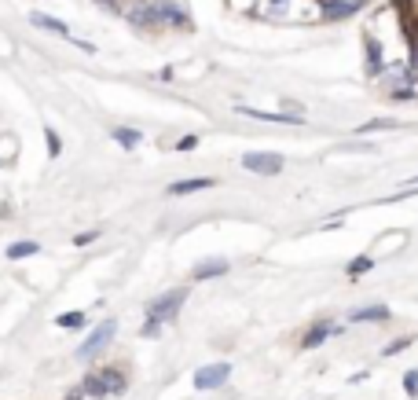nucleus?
Instances as JSON below:
<instances>
[{
	"label": "nucleus",
	"instance_id": "39448f33",
	"mask_svg": "<svg viewBox=\"0 0 418 400\" xmlns=\"http://www.w3.org/2000/svg\"><path fill=\"white\" fill-rule=\"evenodd\" d=\"M228 257H206V261H198L195 268H191V279H217V276H228Z\"/></svg>",
	"mask_w": 418,
	"mask_h": 400
},
{
	"label": "nucleus",
	"instance_id": "5701e85b",
	"mask_svg": "<svg viewBox=\"0 0 418 400\" xmlns=\"http://www.w3.org/2000/svg\"><path fill=\"white\" fill-rule=\"evenodd\" d=\"M404 393L407 397H418V371H407L404 375Z\"/></svg>",
	"mask_w": 418,
	"mask_h": 400
},
{
	"label": "nucleus",
	"instance_id": "2eb2a0df",
	"mask_svg": "<svg viewBox=\"0 0 418 400\" xmlns=\"http://www.w3.org/2000/svg\"><path fill=\"white\" fill-rule=\"evenodd\" d=\"M81 393H84V397H92V400H103V397H106V386H103L100 371H89V375H84V382H81Z\"/></svg>",
	"mask_w": 418,
	"mask_h": 400
},
{
	"label": "nucleus",
	"instance_id": "f8f14e48",
	"mask_svg": "<svg viewBox=\"0 0 418 400\" xmlns=\"http://www.w3.org/2000/svg\"><path fill=\"white\" fill-rule=\"evenodd\" d=\"M206 187H213L209 176H187V180H176L169 184V195L180 198V195H195V191H206Z\"/></svg>",
	"mask_w": 418,
	"mask_h": 400
},
{
	"label": "nucleus",
	"instance_id": "6ab92c4d",
	"mask_svg": "<svg viewBox=\"0 0 418 400\" xmlns=\"http://www.w3.org/2000/svg\"><path fill=\"white\" fill-rule=\"evenodd\" d=\"M371 268H374V261L360 254V257H352V261H349V268H345V272H349V276H352V279H360V276H363V272H371Z\"/></svg>",
	"mask_w": 418,
	"mask_h": 400
},
{
	"label": "nucleus",
	"instance_id": "7ed1b4c3",
	"mask_svg": "<svg viewBox=\"0 0 418 400\" xmlns=\"http://www.w3.org/2000/svg\"><path fill=\"white\" fill-rule=\"evenodd\" d=\"M242 169L246 173H257V176H279V173H283V154L250 151V154H242Z\"/></svg>",
	"mask_w": 418,
	"mask_h": 400
},
{
	"label": "nucleus",
	"instance_id": "a211bd4d",
	"mask_svg": "<svg viewBox=\"0 0 418 400\" xmlns=\"http://www.w3.org/2000/svg\"><path fill=\"white\" fill-rule=\"evenodd\" d=\"M385 129H396V121L393 118H374V121H363L360 125V136H371V132H385Z\"/></svg>",
	"mask_w": 418,
	"mask_h": 400
},
{
	"label": "nucleus",
	"instance_id": "9b49d317",
	"mask_svg": "<svg viewBox=\"0 0 418 400\" xmlns=\"http://www.w3.org/2000/svg\"><path fill=\"white\" fill-rule=\"evenodd\" d=\"M30 23H34L37 30H48V34L62 37V40H70V37H73V34H70V26L62 23V19H51V15H40V12H34V15H30Z\"/></svg>",
	"mask_w": 418,
	"mask_h": 400
},
{
	"label": "nucleus",
	"instance_id": "ddd939ff",
	"mask_svg": "<svg viewBox=\"0 0 418 400\" xmlns=\"http://www.w3.org/2000/svg\"><path fill=\"white\" fill-rule=\"evenodd\" d=\"M349 320L352 323H382V320H389V309L385 305H363V309L349 312Z\"/></svg>",
	"mask_w": 418,
	"mask_h": 400
},
{
	"label": "nucleus",
	"instance_id": "6e6552de",
	"mask_svg": "<svg viewBox=\"0 0 418 400\" xmlns=\"http://www.w3.org/2000/svg\"><path fill=\"white\" fill-rule=\"evenodd\" d=\"M363 51H367V78H382L385 73V59H382V45L378 37H363Z\"/></svg>",
	"mask_w": 418,
	"mask_h": 400
},
{
	"label": "nucleus",
	"instance_id": "aec40b11",
	"mask_svg": "<svg viewBox=\"0 0 418 400\" xmlns=\"http://www.w3.org/2000/svg\"><path fill=\"white\" fill-rule=\"evenodd\" d=\"M45 143H48V154H51V158H59V154H62V140H59V132H56V129H45Z\"/></svg>",
	"mask_w": 418,
	"mask_h": 400
},
{
	"label": "nucleus",
	"instance_id": "cd10ccee",
	"mask_svg": "<svg viewBox=\"0 0 418 400\" xmlns=\"http://www.w3.org/2000/svg\"><path fill=\"white\" fill-rule=\"evenodd\" d=\"M81 397H84V393H81V389H73V393H70L67 400H81Z\"/></svg>",
	"mask_w": 418,
	"mask_h": 400
},
{
	"label": "nucleus",
	"instance_id": "b1692460",
	"mask_svg": "<svg viewBox=\"0 0 418 400\" xmlns=\"http://www.w3.org/2000/svg\"><path fill=\"white\" fill-rule=\"evenodd\" d=\"M407 345H411V338H400V342H389V345H385V349H382V356H396V353H404V349H407Z\"/></svg>",
	"mask_w": 418,
	"mask_h": 400
},
{
	"label": "nucleus",
	"instance_id": "1a4fd4ad",
	"mask_svg": "<svg viewBox=\"0 0 418 400\" xmlns=\"http://www.w3.org/2000/svg\"><path fill=\"white\" fill-rule=\"evenodd\" d=\"M330 334H341L338 323H316V327H308L301 334V349H316V345H323Z\"/></svg>",
	"mask_w": 418,
	"mask_h": 400
},
{
	"label": "nucleus",
	"instance_id": "423d86ee",
	"mask_svg": "<svg viewBox=\"0 0 418 400\" xmlns=\"http://www.w3.org/2000/svg\"><path fill=\"white\" fill-rule=\"evenodd\" d=\"M239 114H246V118H257V121H275V125H301L305 118L301 114H279V110H253V107H235Z\"/></svg>",
	"mask_w": 418,
	"mask_h": 400
},
{
	"label": "nucleus",
	"instance_id": "f3484780",
	"mask_svg": "<svg viewBox=\"0 0 418 400\" xmlns=\"http://www.w3.org/2000/svg\"><path fill=\"white\" fill-rule=\"evenodd\" d=\"M84 323H89V316H84V312H62V316H56V327H62V331H81Z\"/></svg>",
	"mask_w": 418,
	"mask_h": 400
},
{
	"label": "nucleus",
	"instance_id": "412c9836",
	"mask_svg": "<svg viewBox=\"0 0 418 400\" xmlns=\"http://www.w3.org/2000/svg\"><path fill=\"white\" fill-rule=\"evenodd\" d=\"M393 12L400 19H411L415 15V0H393Z\"/></svg>",
	"mask_w": 418,
	"mask_h": 400
},
{
	"label": "nucleus",
	"instance_id": "20e7f679",
	"mask_svg": "<svg viewBox=\"0 0 418 400\" xmlns=\"http://www.w3.org/2000/svg\"><path fill=\"white\" fill-rule=\"evenodd\" d=\"M231 378V364H206V367H198L195 371V389L198 393H213V389H220L224 382Z\"/></svg>",
	"mask_w": 418,
	"mask_h": 400
},
{
	"label": "nucleus",
	"instance_id": "0eeeda50",
	"mask_svg": "<svg viewBox=\"0 0 418 400\" xmlns=\"http://www.w3.org/2000/svg\"><path fill=\"white\" fill-rule=\"evenodd\" d=\"M319 8H323V15L327 19H352L363 8V0H319Z\"/></svg>",
	"mask_w": 418,
	"mask_h": 400
},
{
	"label": "nucleus",
	"instance_id": "bb28decb",
	"mask_svg": "<svg viewBox=\"0 0 418 400\" xmlns=\"http://www.w3.org/2000/svg\"><path fill=\"white\" fill-rule=\"evenodd\" d=\"M158 331H162V323L147 320V323H143V331H139V334H143V338H158Z\"/></svg>",
	"mask_w": 418,
	"mask_h": 400
},
{
	"label": "nucleus",
	"instance_id": "dca6fc26",
	"mask_svg": "<svg viewBox=\"0 0 418 400\" xmlns=\"http://www.w3.org/2000/svg\"><path fill=\"white\" fill-rule=\"evenodd\" d=\"M111 136H114V143L125 147V151H132V147L143 143V132L139 129H111Z\"/></svg>",
	"mask_w": 418,
	"mask_h": 400
},
{
	"label": "nucleus",
	"instance_id": "393cba45",
	"mask_svg": "<svg viewBox=\"0 0 418 400\" xmlns=\"http://www.w3.org/2000/svg\"><path fill=\"white\" fill-rule=\"evenodd\" d=\"M100 239V231H81V235H73V246H89Z\"/></svg>",
	"mask_w": 418,
	"mask_h": 400
},
{
	"label": "nucleus",
	"instance_id": "4468645a",
	"mask_svg": "<svg viewBox=\"0 0 418 400\" xmlns=\"http://www.w3.org/2000/svg\"><path fill=\"white\" fill-rule=\"evenodd\" d=\"M40 254V243H34V239H19V243H12L4 250L8 261H26V257H37Z\"/></svg>",
	"mask_w": 418,
	"mask_h": 400
},
{
	"label": "nucleus",
	"instance_id": "c85d7f7f",
	"mask_svg": "<svg viewBox=\"0 0 418 400\" xmlns=\"http://www.w3.org/2000/svg\"><path fill=\"white\" fill-rule=\"evenodd\" d=\"M407 187H418V176H415V180H407Z\"/></svg>",
	"mask_w": 418,
	"mask_h": 400
},
{
	"label": "nucleus",
	"instance_id": "f257e3e1",
	"mask_svg": "<svg viewBox=\"0 0 418 400\" xmlns=\"http://www.w3.org/2000/svg\"><path fill=\"white\" fill-rule=\"evenodd\" d=\"M187 301V287H173V290H165V294H158V298L147 305V320H154V323H173L176 316H180V305Z\"/></svg>",
	"mask_w": 418,
	"mask_h": 400
},
{
	"label": "nucleus",
	"instance_id": "f03ea898",
	"mask_svg": "<svg viewBox=\"0 0 418 400\" xmlns=\"http://www.w3.org/2000/svg\"><path fill=\"white\" fill-rule=\"evenodd\" d=\"M114 334H117V320H103L100 327H92V334L78 345V360H95L114 342Z\"/></svg>",
	"mask_w": 418,
	"mask_h": 400
},
{
	"label": "nucleus",
	"instance_id": "4be33fe9",
	"mask_svg": "<svg viewBox=\"0 0 418 400\" xmlns=\"http://www.w3.org/2000/svg\"><path fill=\"white\" fill-rule=\"evenodd\" d=\"M411 99H415V89H411V85L393 89V103H411Z\"/></svg>",
	"mask_w": 418,
	"mask_h": 400
},
{
	"label": "nucleus",
	"instance_id": "a878e982",
	"mask_svg": "<svg viewBox=\"0 0 418 400\" xmlns=\"http://www.w3.org/2000/svg\"><path fill=\"white\" fill-rule=\"evenodd\" d=\"M198 147V136H180L176 140V151H195Z\"/></svg>",
	"mask_w": 418,
	"mask_h": 400
},
{
	"label": "nucleus",
	"instance_id": "9d476101",
	"mask_svg": "<svg viewBox=\"0 0 418 400\" xmlns=\"http://www.w3.org/2000/svg\"><path fill=\"white\" fill-rule=\"evenodd\" d=\"M100 378L106 386V397H117V393L128 389V375L121 371V367H100Z\"/></svg>",
	"mask_w": 418,
	"mask_h": 400
}]
</instances>
